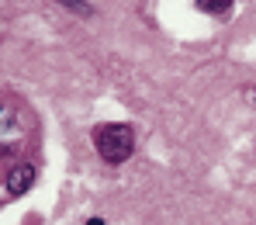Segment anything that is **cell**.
Returning <instances> with one entry per match:
<instances>
[{
    "label": "cell",
    "mask_w": 256,
    "mask_h": 225,
    "mask_svg": "<svg viewBox=\"0 0 256 225\" xmlns=\"http://www.w3.org/2000/svg\"><path fill=\"white\" fill-rule=\"evenodd\" d=\"M94 146H97V152H100L104 163L118 166V163H125L128 156H132V149H135V135H132L128 125H104V128H97Z\"/></svg>",
    "instance_id": "obj_1"
},
{
    "label": "cell",
    "mask_w": 256,
    "mask_h": 225,
    "mask_svg": "<svg viewBox=\"0 0 256 225\" xmlns=\"http://www.w3.org/2000/svg\"><path fill=\"white\" fill-rule=\"evenodd\" d=\"M32 184H35V166L32 163H18L14 170H7V194L10 198H21Z\"/></svg>",
    "instance_id": "obj_2"
},
{
    "label": "cell",
    "mask_w": 256,
    "mask_h": 225,
    "mask_svg": "<svg viewBox=\"0 0 256 225\" xmlns=\"http://www.w3.org/2000/svg\"><path fill=\"white\" fill-rule=\"evenodd\" d=\"M198 7H201L204 14H228L232 0H198Z\"/></svg>",
    "instance_id": "obj_3"
},
{
    "label": "cell",
    "mask_w": 256,
    "mask_h": 225,
    "mask_svg": "<svg viewBox=\"0 0 256 225\" xmlns=\"http://www.w3.org/2000/svg\"><path fill=\"white\" fill-rule=\"evenodd\" d=\"M59 4H62L66 10H73V14H80V18H90V14H94V7L84 4V0H59Z\"/></svg>",
    "instance_id": "obj_4"
},
{
    "label": "cell",
    "mask_w": 256,
    "mask_h": 225,
    "mask_svg": "<svg viewBox=\"0 0 256 225\" xmlns=\"http://www.w3.org/2000/svg\"><path fill=\"white\" fill-rule=\"evenodd\" d=\"M86 225H104V218H90V222H86Z\"/></svg>",
    "instance_id": "obj_5"
},
{
    "label": "cell",
    "mask_w": 256,
    "mask_h": 225,
    "mask_svg": "<svg viewBox=\"0 0 256 225\" xmlns=\"http://www.w3.org/2000/svg\"><path fill=\"white\" fill-rule=\"evenodd\" d=\"M0 114H4V108H0Z\"/></svg>",
    "instance_id": "obj_6"
}]
</instances>
